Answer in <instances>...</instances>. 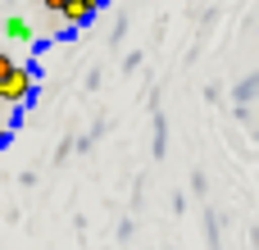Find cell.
<instances>
[{
    "mask_svg": "<svg viewBox=\"0 0 259 250\" xmlns=\"http://www.w3.org/2000/svg\"><path fill=\"white\" fill-rule=\"evenodd\" d=\"M23 100H32V68L14 64L0 77V105H23Z\"/></svg>",
    "mask_w": 259,
    "mask_h": 250,
    "instance_id": "obj_1",
    "label": "cell"
},
{
    "mask_svg": "<svg viewBox=\"0 0 259 250\" xmlns=\"http://www.w3.org/2000/svg\"><path fill=\"white\" fill-rule=\"evenodd\" d=\"M100 5H105V0H68L59 14H64V23H68V27H82V23H87V18H91Z\"/></svg>",
    "mask_w": 259,
    "mask_h": 250,
    "instance_id": "obj_2",
    "label": "cell"
},
{
    "mask_svg": "<svg viewBox=\"0 0 259 250\" xmlns=\"http://www.w3.org/2000/svg\"><path fill=\"white\" fill-rule=\"evenodd\" d=\"M5 32H9V36H32V27H27L23 18H9V23H5Z\"/></svg>",
    "mask_w": 259,
    "mask_h": 250,
    "instance_id": "obj_3",
    "label": "cell"
},
{
    "mask_svg": "<svg viewBox=\"0 0 259 250\" xmlns=\"http://www.w3.org/2000/svg\"><path fill=\"white\" fill-rule=\"evenodd\" d=\"M9 68H14V59H9V55H5V50H0V77H5V73H9Z\"/></svg>",
    "mask_w": 259,
    "mask_h": 250,
    "instance_id": "obj_4",
    "label": "cell"
},
{
    "mask_svg": "<svg viewBox=\"0 0 259 250\" xmlns=\"http://www.w3.org/2000/svg\"><path fill=\"white\" fill-rule=\"evenodd\" d=\"M41 5H46V9H50V14H59V9H64V5H68V0H41Z\"/></svg>",
    "mask_w": 259,
    "mask_h": 250,
    "instance_id": "obj_5",
    "label": "cell"
},
{
    "mask_svg": "<svg viewBox=\"0 0 259 250\" xmlns=\"http://www.w3.org/2000/svg\"><path fill=\"white\" fill-rule=\"evenodd\" d=\"M5 137H9V132H5V128H0V146H5Z\"/></svg>",
    "mask_w": 259,
    "mask_h": 250,
    "instance_id": "obj_6",
    "label": "cell"
},
{
    "mask_svg": "<svg viewBox=\"0 0 259 250\" xmlns=\"http://www.w3.org/2000/svg\"><path fill=\"white\" fill-rule=\"evenodd\" d=\"M0 118H5V109H0Z\"/></svg>",
    "mask_w": 259,
    "mask_h": 250,
    "instance_id": "obj_7",
    "label": "cell"
}]
</instances>
